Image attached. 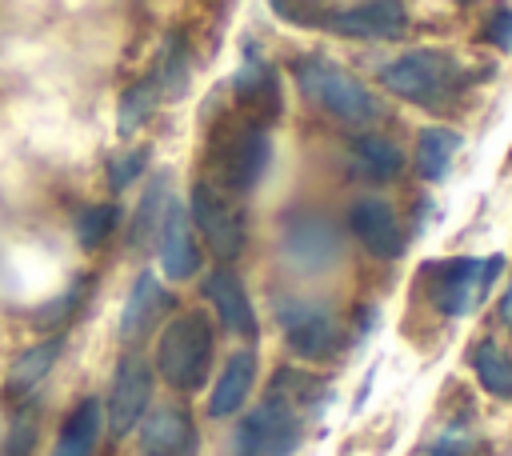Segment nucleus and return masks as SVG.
I'll use <instances>...</instances> for the list:
<instances>
[{
	"label": "nucleus",
	"instance_id": "nucleus-3",
	"mask_svg": "<svg viewBox=\"0 0 512 456\" xmlns=\"http://www.w3.org/2000/svg\"><path fill=\"white\" fill-rule=\"evenodd\" d=\"M276 16L304 28H324L336 36L356 40H396L408 28V8L396 0H360V4H300V0H276Z\"/></svg>",
	"mask_w": 512,
	"mask_h": 456
},
{
	"label": "nucleus",
	"instance_id": "nucleus-9",
	"mask_svg": "<svg viewBox=\"0 0 512 456\" xmlns=\"http://www.w3.org/2000/svg\"><path fill=\"white\" fill-rule=\"evenodd\" d=\"M276 324L288 340V348L304 360H328L344 348V328L336 320V312L320 300H300L288 296L276 304Z\"/></svg>",
	"mask_w": 512,
	"mask_h": 456
},
{
	"label": "nucleus",
	"instance_id": "nucleus-23",
	"mask_svg": "<svg viewBox=\"0 0 512 456\" xmlns=\"http://www.w3.org/2000/svg\"><path fill=\"white\" fill-rule=\"evenodd\" d=\"M60 352H64V336L52 332L48 340H40V344L28 348L24 356H16V364H12V372H8V392H12V396H28V392L52 372V364H56Z\"/></svg>",
	"mask_w": 512,
	"mask_h": 456
},
{
	"label": "nucleus",
	"instance_id": "nucleus-28",
	"mask_svg": "<svg viewBox=\"0 0 512 456\" xmlns=\"http://www.w3.org/2000/svg\"><path fill=\"white\" fill-rule=\"evenodd\" d=\"M36 432H40L36 412H32V408H24V412L12 420V428H8V436H4L0 456H32V448H36Z\"/></svg>",
	"mask_w": 512,
	"mask_h": 456
},
{
	"label": "nucleus",
	"instance_id": "nucleus-19",
	"mask_svg": "<svg viewBox=\"0 0 512 456\" xmlns=\"http://www.w3.org/2000/svg\"><path fill=\"white\" fill-rule=\"evenodd\" d=\"M400 168H404V152L388 136H356L348 144V172L364 184L396 180Z\"/></svg>",
	"mask_w": 512,
	"mask_h": 456
},
{
	"label": "nucleus",
	"instance_id": "nucleus-29",
	"mask_svg": "<svg viewBox=\"0 0 512 456\" xmlns=\"http://www.w3.org/2000/svg\"><path fill=\"white\" fill-rule=\"evenodd\" d=\"M80 300H84V284H72L64 296L40 304V312H32V324H40V328H56V324H64V320L80 308Z\"/></svg>",
	"mask_w": 512,
	"mask_h": 456
},
{
	"label": "nucleus",
	"instance_id": "nucleus-30",
	"mask_svg": "<svg viewBox=\"0 0 512 456\" xmlns=\"http://www.w3.org/2000/svg\"><path fill=\"white\" fill-rule=\"evenodd\" d=\"M144 168H148V148H128V152L112 156V164H108V184H112V188H128Z\"/></svg>",
	"mask_w": 512,
	"mask_h": 456
},
{
	"label": "nucleus",
	"instance_id": "nucleus-7",
	"mask_svg": "<svg viewBox=\"0 0 512 456\" xmlns=\"http://www.w3.org/2000/svg\"><path fill=\"white\" fill-rule=\"evenodd\" d=\"M504 272V256H452L424 268V296L440 316L476 312Z\"/></svg>",
	"mask_w": 512,
	"mask_h": 456
},
{
	"label": "nucleus",
	"instance_id": "nucleus-25",
	"mask_svg": "<svg viewBox=\"0 0 512 456\" xmlns=\"http://www.w3.org/2000/svg\"><path fill=\"white\" fill-rule=\"evenodd\" d=\"M168 200H172V196H168V180L156 176V180L148 184V192L140 196V204H136V216H132V228H128V244H132V248H144L148 240H156Z\"/></svg>",
	"mask_w": 512,
	"mask_h": 456
},
{
	"label": "nucleus",
	"instance_id": "nucleus-27",
	"mask_svg": "<svg viewBox=\"0 0 512 456\" xmlns=\"http://www.w3.org/2000/svg\"><path fill=\"white\" fill-rule=\"evenodd\" d=\"M116 224H120V208L116 204H92V208H84L76 216V240H80V248H100L112 236Z\"/></svg>",
	"mask_w": 512,
	"mask_h": 456
},
{
	"label": "nucleus",
	"instance_id": "nucleus-22",
	"mask_svg": "<svg viewBox=\"0 0 512 456\" xmlns=\"http://www.w3.org/2000/svg\"><path fill=\"white\" fill-rule=\"evenodd\" d=\"M152 80L160 88V100H180L188 92V80H192V60H188V40L184 32H172L160 48V60L152 68Z\"/></svg>",
	"mask_w": 512,
	"mask_h": 456
},
{
	"label": "nucleus",
	"instance_id": "nucleus-13",
	"mask_svg": "<svg viewBox=\"0 0 512 456\" xmlns=\"http://www.w3.org/2000/svg\"><path fill=\"white\" fill-rule=\"evenodd\" d=\"M348 228H352V236L364 244V252H372V256H380V260H396V256H404V248H408V232H404L400 216H396L392 204L380 200V196L356 200V204L348 208Z\"/></svg>",
	"mask_w": 512,
	"mask_h": 456
},
{
	"label": "nucleus",
	"instance_id": "nucleus-20",
	"mask_svg": "<svg viewBox=\"0 0 512 456\" xmlns=\"http://www.w3.org/2000/svg\"><path fill=\"white\" fill-rule=\"evenodd\" d=\"M100 428H104V408L96 396H84L68 420L60 424V436H56V448L52 456H92L96 452V440H100Z\"/></svg>",
	"mask_w": 512,
	"mask_h": 456
},
{
	"label": "nucleus",
	"instance_id": "nucleus-1",
	"mask_svg": "<svg viewBox=\"0 0 512 456\" xmlns=\"http://www.w3.org/2000/svg\"><path fill=\"white\" fill-rule=\"evenodd\" d=\"M320 388L316 376L300 368H280L256 408H248L232 432V456H292L304 440V420L320 412Z\"/></svg>",
	"mask_w": 512,
	"mask_h": 456
},
{
	"label": "nucleus",
	"instance_id": "nucleus-24",
	"mask_svg": "<svg viewBox=\"0 0 512 456\" xmlns=\"http://www.w3.org/2000/svg\"><path fill=\"white\" fill-rule=\"evenodd\" d=\"M468 360H472V372L488 396L512 400V352H504L496 340H480Z\"/></svg>",
	"mask_w": 512,
	"mask_h": 456
},
{
	"label": "nucleus",
	"instance_id": "nucleus-6",
	"mask_svg": "<svg viewBox=\"0 0 512 456\" xmlns=\"http://www.w3.org/2000/svg\"><path fill=\"white\" fill-rule=\"evenodd\" d=\"M216 336L204 312H180L164 324L156 340V372L176 392H200L212 372Z\"/></svg>",
	"mask_w": 512,
	"mask_h": 456
},
{
	"label": "nucleus",
	"instance_id": "nucleus-5",
	"mask_svg": "<svg viewBox=\"0 0 512 456\" xmlns=\"http://www.w3.org/2000/svg\"><path fill=\"white\" fill-rule=\"evenodd\" d=\"M272 160L268 128L252 120H224L208 144V184L224 196H244L260 184Z\"/></svg>",
	"mask_w": 512,
	"mask_h": 456
},
{
	"label": "nucleus",
	"instance_id": "nucleus-21",
	"mask_svg": "<svg viewBox=\"0 0 512 456\" xmlns=\"http://www.w3.org/2000/svg\"><path fill=\"white\" fill-rule=\"evenodd\" d=\"M460 144H464V136L456 128H440V124L424 128L416 136V172L424 180H432V184L444 180L448 168H452V160H456V152H460Z\"/></svg>",
	"mask_w": 512,
	"mask_h": 456
},
{
	"label": "nucleus",
	"instance_id": "nucleus-10",
	"mask_svg": "<svg viewBox=\"0 0 512 456\" xmlns=\"http://www.w3.org/2000/svg\"><path fill=\"white\" fill-rule=\"evenodd\" d=\"M188 220L196 224V232L204 236V244L228 264L244 252L248 244V228H244V212L232 204V196H224L220 188H212L208 180L192 184L188 196Z\"/></svg>",
	"mask_w": 512,
	"mask_h": 456
},
{
	"label": "nucleus",
	"instance_id": "nucleus-12",
	"mask_svg": "<svg viewBox=\"0 0 512 456\" xmlns=\"http://www.w3.org/2000/svg\"><path fill=\"white\" fill-rule=\"evenodd\" d=\"M232 100H236L240 112H248L244 120L260 124V128L280 116V76L260 56V48H248L244 64L236 68V76H232Z\"/></svg>",
	"mask_w": 512,
	"mask_h": 456
},
{
	"label": "nucleus",
	"instance_id": "nucleus-11",
	"mask_svg": "<svg viewBox=\"0 0 512 456\" xmlns=\"http://www.w3.org/2000/svg\"><path fill=\"white\" fill-rule=\"evenodd\" d=\"M152 404V364L136 352H124L112 376V392H108V428L112 436H128Z\"/></svg>",
	"mask_w": 512,
	"mask_h": 456
},
{
	"label": "nucleus",
	"instance_id": "nucleus-16",
	"mask_svg": "<svg viewBox=\"0 0 512 456\" xmlns=\"http://www.w3.org/2000/svg\"><path fill=\"white\" fill-rule=\"evenodd\" d=\"M204 296H208V304L216 308L220 324H224L232 336H240V340H256V332H260V324H256V308H252V300H248V288L240 284V276H236L228 264H220V268L208 272V280H204Z\"/></svg>",
	"mask_w": 512,
	"mask_h": 456
},
{
	"label": "nucleus",
	"instance_id": "nucleus-15",
	"mask_svg": "<svg viewBox=\"0 0 512 456\" xmlns=\"http://www.w3.org/2000/svg\"><path fill=\"white\" fill-rule=\"evenodd\" d=\"M156 248H160L164 276H172V280L196 276V268H200V244H196L188 208L180 200H168L164 220H160V232H156Z\"/></svg>",
	"mask_w": 512,
	"mask_h": 456
},
{
	"label": "nucleus",
	"instance_id": "nucleus-2",
	"mask_svg": "<svg viewBox=\"0 0 512 456\" xmlns=\"http://www.w3.org/2000/svg\"><path fill=\"white\" fill-rule=\"evenodd\" d=\"M380 84L416 104V108H448L460 92L472 88V68L456 56V52H444V48H416V52H404L396 56L392 64L380 68Z\"/></svg>",
	"mask_w": 512,
	"mask_h": 456
},
{
	"label": "nucleus",
	"instance_id": "nucleus-32",
	"mask_svg": "<svg viewBox=\"0 0 512 456\" xmlns=\"http://www.w3.org/2000/svg\"><path fill=\"white\" fill-rule=\"evenodd\" d=\"M472 452H476V436H468V432H444L432 444L428 456H472Z\"/></svg>",
	"mask_w": 512,
	"mask_h": 456
},
{
	"label": "nucleus",
	"instance_id": "nucleus-14",
	"mask_svg": "<svg viewBox=\"0 0 512 456\" xmlns=\"http://www.w3.org/2000/svg\"><path fill=\"white\" fill-rule=\"evenodd\" d=\"M200 432L188 408L160 404L140 420V456H196Z\"/></svg>",
	"mask_w": 512,
	"mask_h": 456
},
{
	"label": "nucleus",
	"instance_id": "nucleus-18",
	"mask_svg": "<svg viewBox=\"0 0 512 456\" xmlns=\"http://www.w3.org/2000/svg\"><path fill=\"white\" fill-rule=\"evenodd\" d=\"M252 384H256V352L240 348V352H232L224 360V372L216 376V388H212V400H208V416L224 420V416L240 412L248 392H252Z\"/></svg>",
	"mask_w": 512,
	"mask_h": 456
},
{
	"label": "nucleus",
	"instance_id": "nucleus-17",
	"mask_svg": "<svg viewBox=\"0 0 512 456\" xmlns=\"http://www.w3.org/2000/svg\"><path fill=\"white\" fill-rule=\"evenodd\" d=\"M172 308V292L152 276V272H140L128 288V300H124V312H120V340L124 344H136L144 340L160 316Z\"/></svg>",
	"mask_w": 512,
	"mask_h": 456
},
{
	"label": "nucleus",
	"instance_id": "nucleus-31",
	"mask_svg": "<svg viewBox=\"0 0 512 456\" xmlns=\"http://www.w3.org/2000/svg\"><path fill=\"white\" fill-rule=\"evenodd\" d=\"M480 36H484L488 44L512 52V8H492V16H488V24H484Z\"/></svg>",
	"mask_w": 512,
	"mask_h": 456
},
{
	"label": "nucleus",
	"instance_id": "nucleus-8",
	"mask_svg": "<svg viewBox=\"0 0 512 456\" xmlns=\"http://www.w3.org/2000/svg\"><path fill=\"white\" fill-rule=\"evenodd\" d=\"M344 256V232L316 208H296L280 220V260L296 272H328Z\"/></svg>",
	"mask_w": 512,
	"mask_h": 456
},
{
	"label": "nucleus",
	"instance_id": "nucleus-33",
	"mask_svg": "<svg viewBox=\"0 0 512 456\" xmlns=\"http://www.w3.org/2000/svg\"><path fill=\"white\" fill-rule=\"evenodd\" d=\"M500 316H504V324H512V284H508V292L500 300Z\"/></svg>",
	"mask_w": 512,
	"mask_h": 456
},
{
	"label": "nucleus",
	"instance_id": "nucleus-4",
	"mask_svg": "<svg viewBox=\"0 0 512 456\" xmlns=\"http://www.w3.org/2000/svg\"><path fill=\"white\" fill-rule=\"evenodd\" d=\"M296 84L304 92L308 104H316L320 112H328L332 120L348 124V128H364L372 120H380V100L372 96V88L352 76L348 68H340L336 60L308 52L296 60Z\"/></svg>",
	"mask_w": 512,
	"mask_h": 456
},
{
	"label": "nucleus",
	"instance_id": "nucleus-26",
	"mask_svg": "<svg viewBox=\"0 0 512 456\" xmlns=\"http://www.w3.org/2000/svg\"><path fill=\"white\" fill-rule=\"evenodd\" d=\"M156 104H160V88H156V80H152V76H144V80L128 84V92L120 96V120H116L120 136H132V132H136L152 112H156Z\"/></svg>",
	"mask_w": 512,
	"mask_h": 456
}]
</instances>
